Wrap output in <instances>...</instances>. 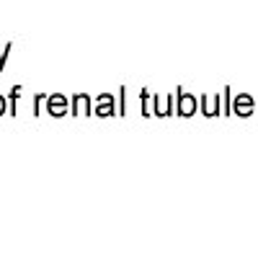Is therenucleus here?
I'll use <instances>...</instances> for the list:
<instances>
[{"label": "nucleus", "mask_w": 258, "mask_h": 258, "mask_svg": "<svg viewBox=\"0 0 258 258\" xmlns=\"http://www.w3.org/2000/svg\"><path fill=\"white\" fill-rule=\"evenodd\" d=\"M191 111H194V98L186 96V98L181 101V114H191Z\"/></svg>", "instance_id": "nucleus-4"}, {"label": "nucleus", "mask_w": 258, "mask_h": 258, "mask_svg": "<svg viewBox=\"0 0 258 258\" xmlns=\"http://www.w3.org/2000/svg\"><path fill=\"white\" fill-rule=\"evenodd\" d=\"M3 111H6V98L0 96V114H3Z\"/></svg>", "instance_id": "nucleus-5"}, {"label": "nucleus", "mask_w": 258, "mask_h": 258, "mask_svg": "<svg viewBox=\"0 0 258 258\" xmlns=\"http://www.w3.org/2000/svg\"><path fill=\"white\" fill-rule=\"evenodd\" d=\"M64 109H68V101H64V98H59V96L49 98V114L59 116V114H64Z\"/></svg>", "instance_id": "nucleus-1"}, {"label": "nucleus", "mask_w": 258, "mask_h": 258, "mask_svg": "<svg viewBox=\"0 0 258 258\" xmlns=\"http://www.w3.org/2000/svg\"><path fill=\"white\" fill-rule=\"evenodd\" d=\"M253 111V101L250 98H238V114H250Z\"/></svg>", "instance_id": "nucleus-2"}, {"label": "nucleus", "mask_w": 258, "mask_h": 258, "mask_svg": "<svg viewBox=\"0 0 258 258\" xmlns=\"http://www.w3.org/2000/svg\"><path fill=\"white\" fill-rule=\"evenodd\" d=\"M98 114H111V96H103L98 101Z\"/></svg>", "instance_id": "nucleus-3"}]
</instances>
